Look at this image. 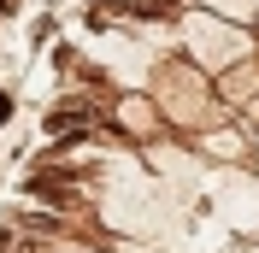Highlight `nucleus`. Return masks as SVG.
Instances as JSON below:
<instances>
[{
    "instance_id": "f257e3e1",
    "label": "nucleus",
    "mask_w": 259,
    "mask_h": 253,
    "mask_svg": "<svg viewBox=\"0 0 259 253\" xmlns=\"http://www.w3.org/2000/svg\"><path fill=\"white\" fill-rule=\"evenodd\" d=\"M82 130H89V112H82V106H59L48 118V136H53V142H71V136H82Z\"/></svg>"
},
{
    "instance_id": "f03ea898",
    "label": "nucleus",
    "mask_w": 259,
    "mask_h": 253,
    "mask_svg": "<svg viewBox=\"0 0 259 253\" xmlns=\"http://www.w3.org/2000/svg\"><path fill=\"white\" fill-rule=\"evenodd\" d=\"M6 118H12V95H0V124H6Z\"/></svg>"
}]
</instances>
